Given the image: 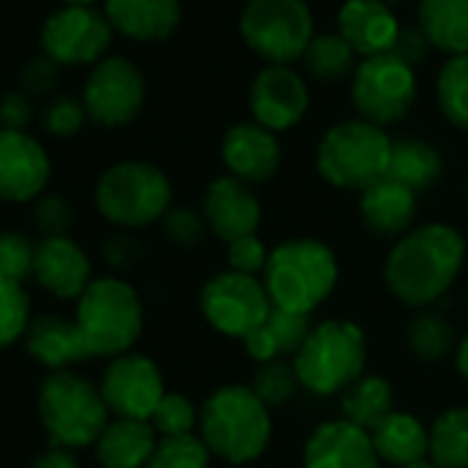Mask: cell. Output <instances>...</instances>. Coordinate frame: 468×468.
<instances>
[{
    "mask_svg": "<svg viewBox=\"0 0 468 468\" xmlns=\"http://www.w3.org/2000/svg\"><path fill=\"white\" fill-rule=\"evenodd\" d=\"M465 265V238L452 223H421L413 226L383 262V282L391 298L408 309H430L457 282Z\"/></svg>",
    "mask_w": 468,
    "mask_h": 468,
    "instance_id": "cell-1",
    "label": "cell"
},
{
    "mask_svg": "<svg viewBox=\"0 0 468 468\" xmlns=\"http://www.w3.org/2000/svg\"><path fill=\"white\" fill-rule=\"evenodd\" d=\"M198 435L212 457L229 465H249L268 452L273 438V416L251 386L229 383L215 388L201 402Z\"/></svg>",
    "mask_w": 468,
    "mask_h": 468,
    "instance_id": "cell-2",
    "label": "cell"
},
{
    "mask_svg": "<svg viewBox=\"0 0 468 468\" xmlns=\"http://www.w3.org/2000/svg\"><path fill=\"white\" fill-rule=\"evenodd\" d=\"M262 284L273 309L312 317L339 284V260L317 238H290L271 249Z\"/></svg>",
    "mask_w": 468,
    "mask_h": 468,
    "instance_id": "cell-3",
    "label": "cell"
},
{
    "mask_svg": "<svg viewBox=\"0 0 468 468\" xmlns=\"http://www.w3.org/2000/svg\"><path fill=\"white\" fill-rule=\"evenodd\" d=\"M89 358H119L133 353L144 334V301L138 290L119 279L102 276L80 295L75 317Z\"/></svg>",
    "mask_w": 468,
    "mask_h": 468,
    "instance_id": "cell-4",
    "label": "cell"
},
{
    "mask_svg": "<svg viewBox=\"0 0 468 468\" xmlns=\"http://www.w3.org/2000/svg\"><path fill=\"white\" fill-rule=\"evenodd\" d=\"M301 388L314 397L345 394L367 369V334L353 320L314 323L303 347L292 358Z\"/></svg>",
    "mask_w": 468,
    "mask_h": 468,
    "instance_id": "cell-5",
    "label": "cell"
},
{
    "mask_svg": "<svg viewBox=\"0 0 468 468\" xmlns=\"http://www.w3.org/2000/svg\"><path fill=\"white\" fill-rule=\"evenodd\" d=\"M391 144L394 138L383 127L367 119H347L325 130L317 144L314 163L331 187L364 193L388 176Z\"/></svg>",
    "mask_w": 468,
    "mask_h": 468,
    "instance_id": "cell-6",
    "label": "cell"
},
{
    "mask_svg": "<svg viewBox=\"0 0 468 468\" xmlns=\"http://www.w3.org/2000/svg\"><path fill=\"white\" fill-rule=\"evenodd\" d=\"M37 410L50 446L86 449L94 446L102 430L111 424V410L100 386L75 375L72 369L50 372L39 386Z\"/></svg>",
    "mask_w": 468,
    "mask_h": 468,
    "instance_id": "cell-7",
    "label": "cell"
},
{
    "mask_svg": "<svg viewBox=\"0 0 468 468\" xmlns=\"http://www.w3.org/2000/svg\"><path fill=\"white\" fill-rule=\"evenodd\" d=\"M174 187L163 168L146 160H122L102 171L94 187L97 212L116 229L133 231L160 223L174 207Z\"/></svg>",
    "mask_w": 468,
    "mask_h": 468,
    "instance_id": "cell-8",
    "label": "cell"
},
{
    "mask_svg": "<svg viewBox=\"0 0 468 468\" xmlns=\"http://www.w3.org/2000/svg\"><path fill=\"white\" fill-rule=\"evenodd\" d=\"M240 37L268 64L292 67L314 39V17L306 0H249Z\"/></svg>",
    "mask_w": 468,
    "mask_h": 468,
    "instance_id": "cell-9",
    "label": "cell"
},
{
    "mask_svg": "<svg viewBox=\"0 0 468 468\" xmlns=\"http://www.w3.org/2000/svg\"><path fill=\"white\" fill-rule=\"evenodd\" d=\"M198 309L207 325L226 339H246L273 312L271 295L257 276L220 271L198 290Z\"/></svg>",
    "mask_w": 468,
    "mask_h": 468,
    "instance_id": "cell-10",
    "label": "cell"
},
{
    "mask_svg": "<svg viewBox=\"0 0 468 468\" xmlns=\"http://www.w3.org/2000/svg\"><path fill=\"white\" fill-rule=\"evenodd\" d=\"M416 69L394 53L364 58L350 80V97L358 119L378 127L402 122L416 102Z\"/></svg>",
    "mask_w": 468,
    "mask_h": 468,
    "instance_id": "cell-11",
    "label": "cell"
},
{
    "mask_svg": "<svg viewBox=\"0 0 468 468\" xmlns=\"http://www.w3.org/2000/svg\"><path fill=\"white\" fill-rule=\"evenodd\" d=\"M146 100V83L141 69L122 58L108 56L94 64L83 86V108L100 127H124L138 119Z\"/></svg>",
    "mask_w": 468,
    "mask_h": 468,
    "instance_id": "cell-12",
    "label": "cell"
},
{
    "mask_svg": "<svg viewBox=\"0 0 468 468\" xmlns=\"http://www.w3.org/2000/svg\"><path fill=\"white\" fill-rule=\"evenodd\" d=\"M111 42L113 26L108 23L105 12L91 6H64L61 12L50 15L42 28L45 56L58 67L100 64Z\"/></svg>",
    "mask_w": 468,
    "mask_h": 468,
    "instance_id": "cell-13",
    "label": "cell"
},
{
    "mask_svg": "<svg viewBox=\"0 0 468 468\" xmlns=\"http://www.w3.org/2000/svg\"><path fill=\"white\" fill-rule=\"evenodd\" d=\"M102 399L116 419H144L149 421L165 397V380L160 367L144 353H124L111 358L102 380Z\"/></svg>",
    "mask_w": 468,
    "mask_h": 468,
    "instance_id": "cell-14",
    "label": "cell"
},
{
    "mask_svg": "<svg viewBox=\"0 0 468 468\" xmlns=\"http://www.w3.org/2000/svg\"><path fill=\"white\" fill-rule=\"evenodd\" d=\"M53 163L45 146L26 130L0 127V201L28 204L45 196Z\"/></svg>",
    "mask_w": 468,
    "mask_h": 468,
    "instance_id": "cell-15",
    "label": "cell"
},
{
    "mask_svg": "<svg viewBox=\"0 0 468 468\" xmlns=\"http://www.w3.org/2000/svg\"><path fill=\"white\" fill-rule=\"evenodd\" d=\"M249 102H251L254 122H260L273 133H284L303 122L312 105V94H309V83L298 69L268 64L265 69L257 72Z\"/></svg>",
    "mask_w": 468,
    "mask_h": 468,
    "instance_id": "cell-16",
    "label": "cell"
},
{
    "mask_svg": "<svg viewBox=\"0 0 468 468\" xmlns=\"http://www.w3.org/2000/svg\"><path fill=\"white\" fill-rule=\"evenodd\" d=\"M201 215L209 226V231L226 246L257 234L262 223V201L251 185L243 179L220 174L207 182L201 196Z\"/></svg>",
    "mask_w": 468,
    "mask_h": 468,
    "instance_id": "cell-17",
    "label": "cell"
},
{
    "mask_svg": "<svg viewBox=\"0 0 468 468\" xmlns=\"http://www.w3.org/2000/svg\"><path fill=\"white\" fill-rule=\"evenodd\" d=\"M220 160L226 174L243 179L246 185H268L282 168V144L279 135L260 122H238L223 133Z\"/></svg>",
    "mask_w": 468,
    "mask_h": 468,
    "instance_id": "cell-18",
    "label": "cell"
},
{
    "mask_svg": "<svg viewBox=\"0 0 468 468\" xmlns=\"http://www.w3.org/2000/svg\"><path fill=\"white\" fill-rule=\"evenodd\" d=\"M303 468H383L367 430L347 419L317 424L303 443Z\"/></svg>",
    "mask_w": 468,
    "mask_h": 468,
    "instance_id": "cell-19",
    "label": "cell"
},
{
    "mask_svg": "<svg viewBox=\"0 0 468 468\" xmlns=\"http://www.w3.org/2000/svg\"><path fill=\"white\" fill-rule=\"evenodd\" d=\"M37 284L61 301H80V295L94 282L89 254L64 234V238H42L34 257Z\"/></svg>",
    "mask_w": 468,
    "mask_h": 468,
    "instance_id": "cell-20",
    "label": "cell"
},
{
    "mask_svg": "<svg viewBox=\"0 0 468 468\" xmlns=\"http://www.w3.org/2000/svg\"><path fill=\"white\" fill-rule=\"evenodd\" d=\"M399 28L383 0H345L339 9V34L364 58L391 53Z\"/></svg>",
    "mask_w": 468,
    "mask_h": 468,
    "instance_id": "cell-21",
    "label": "cell"
},
{
    "mask_svg": "<svg viewBox=\"0 0 468 468\" xmlns=\"http://www.w3.org/2000/svg\"><path fill=\"white\" fill-rule=\"evenodd\" d=\"M416 196L410 187L399 185L391 176H383L380 182H375L372 187H367L361 193L358 201V212L364 226L375 234V238L383 240H399L402 234H408L413 229L416 220Z\"/></svg>",
    "mask_w": 468,
    "mask_h": 468,
    "instance_id": "cell-22",
    "label": "cell"
},
{
    "mask_svg": "<svg viewBox=\"0 0 468 468\" xmlns=\"http://www.w3.org/2000/svg\"><path fill=\"white\" fill-rule=\"evenodd\" d=\"M26 350L50 372H61L80 361H89V350L78 323L58 314H42L31 320L26 331Z\"/></svg>",
    "mask_w": 468,
    "mask_h": 468,
    "instance_id": "cell-23",
    "label": "cell"
},
{
    "mask_svg": "<svg viewBox=\"0 0 468 468\" xmlns=\"http://www.w3.org/2000/svg\"><path fill=\"white\" fill-rule=\"evenodd\" d=\"M113 31L135 42H163L182 20L179 0H105Z\"/></svg>",
    "mask_w": 468,
    "mask_h": 468,
    "instance_id": "cell-24",
    "label": "cell"
},
{
    "mask_svg": "<svg viewBox=\"0 0 468 468\" xmlns=\"http://www.w3.org/2000/svg\"><path fill=\"white\" fill-rule=\"evenodd\" d=\"M369 438L380 463L391 468H408L430 457V427L408 410H391Z\"/></svg>",
    "mask_w": 468,
    "mask_h": 468,
    "instance_id": "cell-25",
    "label": "cell"
},
{
    "mask_svg": "<svg viewBox=\"0 0 468 468\" xmlns=\"http://www.w3.org/2000/svg\"><path fill=\"white\" fill-rule=\"evenodd\" d=\"M160 435L144 419H111L94 443L102 468H146Z\"/></svg>",
    "mask_w": 468,
    "mask_h": 468,
    "instance_id": "cell-26",
    "label": "cell"
},
{
    "mask_svg": "<svg viewBox=\"0 0 468 468\" xmlns=\"http://www.w3.org/2000/svg\"><path fill=\"white\" fill-rule=\"evenodd\" d=\"M312 328H314L312 317L273 309L268 320L243 339V350L260 367L273 364V361H292L298 350L303 347Z\"/></svg>",
    "mask_w": 468,
    "mask_h": 468,
    "instance_id": "cell-27",
    "label": "cell"
},
{
    "mask_svg": "<svg viewBox=\"0 0 468 468\" xmlns=\"http://www.w3.org/2000/svg\"><path fill=\"white\" fill-rule=\"evenodd\" d=\"M419 26L430 45L449 53H468V0H419Z\"/></svg>",
    "mask_w": 468,
    "mask_h": 468,
    "instance_id": "cell-28",
    "label": "cell"
},
{
    "mask_svg": "<svg viewBox=\"0 0 468 468\" xmlns=\"http://www.w3.org/2000/svg\"><path fill=\"white\" fill-rule=\"evenodd\" d=\"M441 174H443V157L430 141L394 138L391 160H388V176L391 179L410 187L413 193H424L441 179Z\"/></svg>",
    "mask_w": 468,
    "mask_h": 468,
    "instance_id": "cell-29",
    "label": "cell"
},
{
    "mask_svg": "<svg viewBox=\"0 0 468 468\" xmlns=\"http://www.w3.org/2000/svg\"><path fill=\"white\" fill-rule=\"evenodd\" d=\"M342 419L372 432L394 408V386L383 375H364L339 399Z\"/></svg>",
    "mask_w": 468,
    "mask_h": 468,
    "instance_id": "cell-30",
    "label": "cell"
},
{
    "mask_svg": "<svg viewBox=\"0 0 468 468\" xmlns=\"http://www.w3.org/2000/svg\"><path fill=\"white\" fill-rule=\"evenodd\" d=\"M438 468H468V405H452L430 424V457Z\"/></svg>",
    "mask_w": 468,
    "mask_h": 468,
    "instance_id": "cell-31",
    "label": "cell"
},
{
    "mask_svg": "<svg viewBox=\"0 0 468 468\" xmlns=\"http://www.w3.org/2000/svg\"><path fill=\"white\" fill-rule=\"evenodd\" d=\"M405 339H408L413 358L421 364H441L443 358L454 356V347H457V334L438 309L416 312L408 323Z\"/></svg>",
    "mask_w": 468,
    "mask_h": 468,
    "instance_id": "cell-32",
    "label": "cell"
},
{
    "mask_svg": "<svg viewBox=\"0 0 468 468\" xmlns=\"http://www.w3.org/2000/svg\"><path fill=\"white\" fill-rule=\"evenodd\" d=\"M301 61L306 72L323 83H336L353 78L356 72V50L345 42L342 34H314Z\"/></svg>",
    "mask_w": 468,
    "mask_h": 468,
    "instance_id": "cell-33",
    "label": "cell"
},
{
    "mask_svg": "<svg viewBox=\"0 0 468 468\" xmlns=\"http://www.w3.org/2000/svg\"><path fill=\"white\" fill-rule=\"evenodd\" d=\"M435 100L443 119L468 133V53L443 61L435 80Z\"/></svg>",
    "mask_w": 468,
    "mask_h": 468,
    "instance_id": "cell-34",
    "label": "cell"
},
{
    "mask_svg": "<svg viewBox=\"0 0 468 468\" xmlns=\"http://www.w3.org/2000/svg\"><path fill=\"white\" fill-rule=\"evenodd\" d=\"M31 320V301L23 284L0 276V353L26 339Z\"/></svg>",
    "mask_w": 468,
    "mask_h": 468,
    "instance_id": "cell-35",
    "label": "cell"
},
{
    "mask_svg": "<svg viewBox=\"0 0 468 468\" xmlns=\"http://www.w3.org/2000/svg\"><path fill=\"white\" fill-rule=\"evenodd\" d=\"M212 452L198 432L160 438L146 468H209Z\"/></svg>",
    "mask_w": 468,
    "mask_h": 468,
    "instance_id": "cell-36",
    "label": "cell"
},
{
    "mask_svg": "<svg viewBox=\"0 0 468 468\" xmlns=\"http://www.w3.org/2000/svg\"><path fill=\"white\" fill-rule=\"evenodd\" d=\"M251 388L273 410V408H282V405L292 402L301 383H298V375L292 369V361H273V364H262L254 372Z\"/></svg>",
    "mask_w": 468,
    "mask_h": 468,
    "instance_id": "cell-37",
    "label": "cell"
},
{
    "mask_svg": "<svg viewBox=\"0 0 468 468\" xmlns=\"http://www.w3.org/2000/svg\"><path fill=\"white\" fill-rule=\"evenodd\" d=\"M152 427L157 430L160 438H174V435H190L198 430V408L187 394L179 391H165L160 399L157 410L152 413Z\"/></svg>",
    "mask_w": 468,
    "mask_h": 468,
    "instance_id": "cell-38",
    "label": "cell"
},
{
    "mask_svg": "<svg viewBox=\"0 0 468 468\" xmlns=\"http://www.w3.org/2000/svg\"><path fill=\"white\" fill-rule=\"evenodd\" d=\"M160 226H163L165 240L171 246L182 249V251L198 249L204 243V238H207V231H209L201 209H193V207H171L163 215Z\"/></svg>",
    "mask_w": 468,
    "mask_h": 468,
    "instance_id": "cell-39",
    "label": "cell"
},
{
    "mask_svg": "<svg viewBox=\"0 0 468 468\" xmlns=\"http://www.w3.org/2000/svg\"><path fill=\"white\" fill-rule=\"evenodd\" d=\"M37 246L23 231H0V276L12 282H26L34 276Z\"/></svg>",
    "mask_w": 468,
    "mask_h": 468,
    "instance_id": "cell-40",
    "label": "cell"
},
{
    "mask_svg": "<svg viewBox=\"0 0 468 468\" xmlns=\"http://www.w3.org/2000/svg\"><path fill=\"white\" fill-rule=\"evenodd\" d=\"M268 260H271V249L265 246V240L260 238V234H246V238L226 246V265L234 273L262 279Z\"/></svg>",
    "mask_w": 468,
    "mask_h": 468,
    "instance_id": "cell-41",
    "label": "cell"
},
{
    "mask_svg": "<svg viewBox=\"0 0 468 468\" xmlns=\"http://www.w3.org/2000/svg\"><path fill=\"white\" fill-rule=\"evenodd\" d=\"M75 209L67 196L61 193H45L34 204V223L45 238H64L72 229Z\"/></svg>",
    "mask_w": 468,
    "mask_h": 468,
    "instance_id": "cell-42",
    "label": "cell"
},
{
    "mask_svg": "<svg viewBox=\"0 0 468 468\" xmlns=\"http://www.w3.org/2000/svg\"><path fill=\"white\" fill-rule=\"evenodd\" d=\"M86 119H89V113H86V108H83L80 100H75V97H58V100L50 102V108L45 113V127L56 138H72V135L80 133V127L86 124Z\"/></svg>",
    "mask_w": 468,
    "mask_h": 468,
    "instance_id": "cell-43",
    "label": "cell"
},
{
    "mask_svg": "<svg viewBox=\"0 0 468 468\" xmlns=\"http://www.w3.org/2000/svg\"><path fill=\"white\" fill-rule=\"evenodd\" d=\"M430 48H432V45H430L427 34L421 31V26H402L399 34H397V39H394L391 53H394L397 58H402L405 64L416 67V64H421V61L427 58Z\"/></svg>",
    "mask_w": 468,
    "mask_h": 468,
    "instance_id": "cell-44",
    "label": "cell"
},
{
    "mask_svg": "<svg viewBox=\"0 0 468 468\" xmlns=\"http://www.w3.org/2000/svg\"><path fill=\"white\" fill-rule=\"evenodd\" d=\"M58 80V64L48 56L31 58L23 69V89L26 94H48Z\"/></svg>",
    "mask_w": 468,
    "mask_h": 468,
    "instance_id": "cell-45",
    "label": "cell"
},
{
    "mask_svg": "<svg viewBox=\"0 0 468 468\" xmlns=\"http://www.w3.org/2000/svg\"><path fill=\"white\" fill-rule=\"evenodd\" d=\"M31 119H34V105L28 94L12 91L0 100V124L6 130H26Z\"/></svg>",
    "mask_w": 468,
    "mask_h": 468,
    "instance_id": "cell-46",
    "label": "cell"
},
{
    "mask_svg": "<svg viewBox=\"0 0 468 468\" xmlns=\"http://www.w3.org/2000/svg\"><path fill=\"white\" fill-rule=\"evenodd\" d=\"M105 257H108L111 268H130L138 260V243L133 238H127V234H122V238H113L105 246Z\"/></svg>",
    "mask_w": 468,
    "mask_h": 468,
    "instance_id": "cell-47",
    "label": "cell"
},
{
    "mask_svg": "<svg viewBox=\"0 0 468 468\" xmlns=\"http://www.w3.org/2000/svg\"><path fill=\"white\" fill-rule=\"evenodd\" d=\"M31 468H80V465H78V457H75L72 449L50 446V449H45L39 457H34Z\"/></svg>",
    "mask_w": 468,
    "mask_h": 468,
    "instance_id": "cell-48",
    "label": "cell"
},
{
    "mask_svg": "<svg viewBox=\"0 0 468 468\" xmlns=\"http://www.w3.org/2000/svg\"><path fill=\"white\" fill-rule=\"evenodd\" d=\"M454 369H457V375L468 383V331L457 339V347H454Z\"/></svg>",
    "mask_w": 468,
    "mask_h": 468,
    "instance_id": "cell-49",
    "label": "cell"
},
{
    "mask_svg": "<svg viewBox=\"0 0 468 468\" xmlns=\"http://www.w3.org/2000/svg\"><path fill=\"white\" fill-rule=\"evenodd\" d=\"M61 4H67V6H91L94 0H61Z\"/></svg>",
    "mask_w": 468,
    "mask_h": 468,
    "instance_id": "cell-50",
    "label": "cell"
},
{
    "mask_svg": "<svg viewBox=\"0 0 468 468\" xmlns=\"http://www.w3.org/2000/svg\"><path fill=\"white\" fill-rule=\"evenodd\" d=\"M408 468H438V465H432L430 460H421V463H416V465H408Z\"/></svg>",
    "mask_w": 468,
    "mask_h": 468,
    "instance_id": "cell-51",
    "label": "cell"
},
{
    "mask_svg": "<svg viewBox=\"0 0 468 468\" xmlns=\"http://www.w3.org/2000/svg\"><path fill=\"white\" fill-rule=\"evenodd\" d=\"M383 4H399V0H383Z\"/></svg>",
    "mask_w": 468,
    "mask_h": 468,
    "instance_id": "cell-52",
    "label": "cell"
}]
</instances>
